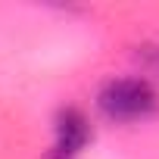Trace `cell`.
<instances>
[{
    "mask_svg": "<svg viewBox=\"0 0 159 159\" xmlns=\"http://www.w3.org/2000/svg\"><path fill=\"white\" fill-rule=\"evenodd\" d=\"M91 140V125L84 119V112H78L75 106L59 109L56 116V128H53V147L47 159H75Z\"/></svg>",
    "mask_w": 159,
    "mask_h": 159,
    "instance_id": "obj_2",
    "label": "cell"
},
{
    "mask_svg": "<svg viewBox=\"0 0 159 159\" xmlns=\"http://www.w3.org/2000/svg\"><path fill=\"white\" fill-rule=\"evenodd\" d=\"M159 97L153 91L150 81L143 78H112V81L103 84L100 97H97V106L103 109V116L116 119V122H134V119H143L156 109Z\"/></svg>",
    "mask_w": 159,
    "mask_h": 159,
    "instance_id": "obj_1",
    "label": "cell"
}]
</instances>
